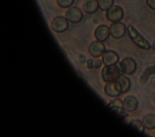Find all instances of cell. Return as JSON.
I'll use <instances>...</instances> for the list:
<instances>
[{
	"mask_svg": "<svg viewBox=\"0 0 155 137\" xmlns=\"http://www.w3.org/2000/svg\"><path fill=\"white\" fill-rule=\"evenodd\" d=\"M128 34L133 42L138 47L148 50L151 48L150 43L137 31L133 25H128L127 27Z\"/></svg>",
	"mask_w": 155,
	"mask_h": 137,
	"instance_id": "6da1fadb",
	"label": "cell"
},
{
	"mask_svg": "<svg viewBox=\"0 0 155 137\" xmlns=\"http://www.w3.org/2000/svg\"><path fill=\"white\" fill-rule=\"evenodd\" d=\"M121 69L116 65H105L102 69L101 75L105 82L117 80L122 75Z\"/></svg>",
	"mask_w": 155,
	"mask_h": 137,
	"instance_id": "7a4b0ae2",
	"label": "cell"
},
{
	"mask_svg": "<svg viewBox=\"0 0 155 137\" xmlns=\"http://www.w3.org/2000/svg\"><path fill=\"white\" fill-rule=\"evenodd\" d=\"M107 19L113 22L120 21L124 17V12L121 7L119 5H112L107 10Z\"/></svg>",
	"mask_w": 155,
	"mask_h": 137,
	"instance_id": "3957f363",
	"label": "cell"
},
{
	"mask_svg": "<svg viewBox=\"0 0 155 137\" xmlns=\"http://www.w3.org/2000/svg\"><path fill=\"white\" fill-rule=\"evenodd\" d=\"M105 93L111 97H116L122 94V88L117 80L108 82L104 88Z\"/></svg>",
	"mask_w": 155,
	"mask_h": 137,
	"instance_id": "277c9868",
	"label": "cell"
},
{
	"mask_svg": "<svg viewBox=\"0 0 155 137\" xmlns=\"http://www.w3.org/2000/svg\"><path fill=\"white\" fill-rule=\"evenodd\" d=\"M120 68L123 73L131 75L135 72L137 68V63L133 59L128 57H125L120 63Z\"/></svg>",
	"mask_w": 155,
	"mask_h": 137,
	"instance_id": "5b68a950",
	"label": "cell"
},
{
	"mask_svg": "<svg viewBox=\"0 0 155 137\" xmlns=\"http://www.w3.org/2000/svg\"><path fill=\"white\" fill-rule=\"evenodd\" d=\"M69 27L68 20L63 16H57L51 22V28L56 33H63Z\"/></svg>",
	"mask_w": 155,
	"mask_h": 137,
	"instance_id": "8992f818",
	"label": "cell"
},
{
	"mask_svg": "<svg viewBox=\"0 0 155 137\" xmlns=\"http://www.w3.org/2000/svg\"><path fill=\"white\" fill-rule=\"evenodd\" d=\"M127 30L125 25L120 22H114L112 23L110 27L111 36L114 39L122 37Z\"/></svg>",
	"mask_w": 155,
	"mask_h": 137,
	"instance_id": "52a82bcc",
	"label": "cell"
},
{
	"mask_svg": "<svg viewBox=\"0 0 155 137\" xmlns=\"http://www.w3.org/2000/svg\"><path fill=\"white\" fill-rule=\"evenodd\" d=\"M66 18L71 23L76 24L81 21L83 18V13L80 8L73 7L67 10L65 13Z\"/></svg>",
	"mask_w": 155,
	"mask_h": 137,
	"instance_id": "ba28073f",
	"label": "cell"
},
{
	"mask_svg": "<svg viewBox=\"0 0 155 137\" xmlns=\"http://www.w3.org/2000/svg\"><path fill=\"white\" fill-rule=\"evenodd\" d=\"M105 51V46L102 42L96 40L93 42L88 47L90 54L94 57L101 56Z\"/></svg>",
	"mask_w": 155,
	"mask_h": 137,
	"instance_id": "9c48e42d",
	"label": "cell"
},
{
	"mask_svg": "<svg viewBox=\"0 0 155 137\" xmlns=\"http://www.w3.org/2000/svg\"><path fill=\"white\" fill-rule=\"evenodd\" d=\"M119 60V55L114 51L107 50L102 54V62L105 65H116L118 62Z\"/></svg>",
	"mask_w": 155,
	"mask_h": 137,
	"instance_id": "30bf717a",
	"label": "cell"
},
{
	"mask_svg": "<svg viewBox=\"0 0 155 137\" xmlns=\"http://www.w3.org/2000/svg\"><path fill=\"white\" fill-rule=\"evenodd\" d=\"M110 34V28L105 25H101L98 26L94 31V36L97 40L104 42L105 41Z\"/></svg>",
	"mask_w": 155,
	"mask_h": 137,
	"instance_id": "8fae6325",
	"label": "cell"
},
{
	"mask_svg": "<svg viewBox=\"0 0 155 137\" xmlns=\"http://www.w3.org/2000/svg\"><path fill=\"white\" fill-rule=\"evenodd\" d=\"M138 100L133 95H128L125 97L123 101V107L127 112H133L137 108Z\"/></svg>",
	"mask_w": 155,
	"mask_h": 137,
	"instance_id": "7c38bea8",
	"label": "cell"
},
{
	"mask_svg": "<svg viewBox=\"0 0 155 137\" xmlns=\"http://www.w3.org/2000/svg\"><path fill=\"white\" fill-rule=\"evenodd\" d=\"M99 7L97 0H84L82 4V9L87 14L96 13Z\"/></svg>",
	"mask_w": 155,
	"mask_h": 137,
	"instance_id": "4fadbf2b",
	"label": "cell"
},
{
	"mask_svg": "<svg viewBox=\"0 0 155 137\" xmlns=\"http://www.w3.org/2000/svg\"><path fill=\"white\" fill-rule=\"evenodd\" d=\"M142 123L145 127L148 129H155V115L148 114L145 115L143 118Z\"/></svg>",
	"mask_w": 155,
	"mask_h": 137,
	"instance_id": "5bb4252c",
	"label": "cell"
},
{
	"mask_svg": "<svg viewBox=\"0 0 155 137\" xmlns=\"http://www.w3.org/2000/svg\"><path fill=\"white\" fill-rule=\"evenodd\" d=\"M117 81L119 82L122 88V92L125 93L127 92L131 87V81L128 77L127 76L121 75L118 79L117 80Z\"/></svg>",
	"mask_w": 155,
	"mask_h": 137,
	"instance_id": "9a60e30c",
	"label": "cell"
},
{
	"mask_svg": "<svg viewBox=\"0 0 155 137\" xmlns=\"http://www.w3.org/2000/svg\"><path fill=\"white\" fill-rule=\"evenodd\" d=\"M129 124L132 128L135 129L137 132H138L140 133H142L144 132L145 127L142 121H141L140 120L137 119H133L130 122Z\"/></svg>",
	"mask_w": 155,
	"mask_h": 137,
	"instance_id": "2e32d148",
	"label": "cell"
},
{
	"mask_svg": "<svg viewBox=\"0 0 155 137\" xmlns=\"http://www.w3.org/2000/svg\"><path fill=\"white\" fill-rule=\"evenodd\" d=\"M111 112L115 113L118 117L121 118H125L128 114L126 112V110L124 109L123 107L119 106H113L109 108Z\"/></svg>",
	"mask_w": 155,
	"mask_h": 137,
	"instance_id": "e0dca14e",
	"label": "cell"
},
{
	"mask_svg": "<svg viewBox=\"0 0 155 137\" xmlns=\"http://www.w3.org/2000/svg\"><path fill=\"white\" fill-rule=\"evenodd\" d=\"M99 8L103 10H107L110 8L114 3V0H98Z\"/></svg>",
	"mask_w": 155,
	"mask_h": 137,
	"instance_id": "ac0fdd59",
	"label": "cell"
},
{
	"mask_svg": "<svg viewBox=\"0 0 155 137\" xmlns=\"http://www.w3.org/2000/svg\"><path fill=\"white\" fill-rule=\"evenodd\" d=\"M74 0H56L58 5L63 8H66L71 7L74 3Z\"/></svg>",
	"mask_w": 155,
	"mask_h": 137,
	"instance_id": "d6986e66",
	"label": "cell"
},
{
	"mask_svg": "<svg viewBox=\"0 0 155 137\" xmlns=\"http://www.w3.org/2000/svg\"><path fill=\"white\" fill-rule=\"evenodd\" d=\"M113 106H119V107H123V102L119 98H114L111 100L108 104L107 107L108 108H110Z\"/></svg>",
	"mask_w": 155,
	"mask_h": 137,
	"instance_id": "ffe728a7",
	"label": "cell"
},
{
	"mask_svg": "<svg viewBox=\"0 0 155 137\" xmlns=\"http://www.w3.org/2000/svg\"><path fill=\"white\" fill-rule=\"evenodd\" d=\"M147 5L153 10H155V0H146Z\"/></svg>",
	"mask_w": 155,
	"mask_h": 137,
	"instance_id": "44dd1931",
	"label": "cell"
},
{
	"mask_svg": "<svg viewBox=\"0 0 155 137\" xmlns=\"http://www.w3.org/2000/svg\"><path fill=\"white\" fill-rule=\"evenodd\" d=\"M102 65V62L99 59L94 60L93 59V68H99Z\"/></svg>",
	"mask_w": 155,
	"mask_h": 137,
	"instance_id": "7402d4cb",
	"label": "cell"
},
{
	"mask_svg": "<svg viewBox=\"0 0 155 137\" xmlns=\"http://www.w3.org/2000/svg\"><path fill=\"white\" fill-rule=\"evenodd\" d=\"M87 66L88 68H93V59H89L87 61Z\"/></svg>",
	"mask_w": 155,
	"mask_h": 137,
	"instance_id": "603a6c76",
	"label": "cell"
},
{
	"mask_svg": "<svg viewBox=\"0 0 155 137\" xmlns=\"http://www.w3.org/2000/svg\"><path fill=\"white\" fill-rule=\"evenodd\" d=\"M79 61L81 63L84 64L85 62V61H86L85 57L83 54H80L79 56Z\"/></svg>",
	"mask_w": 155,
	"mask_h": 137,
	"instance_id": "cb8c5ba5",
	"label": "cell"
}]
</instances>
